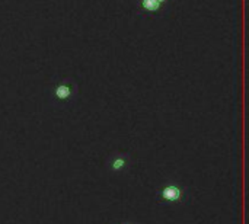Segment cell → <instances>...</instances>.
Masks as SVG:
<instances>
[{
  "mask_svg": "<svg viewBox=\"0 0 249 224\" xmlns=\"http://www.w3.org/2000/svg\"><path fill=\"white\" fill-rule=\"evenodd\" d=\"M76 92V85L70 80H60L53 87V96L60 102H67L73 98Z\"/></svg>",
  "mask_w": 249,
  "mask_h": 224,
  "instance_id": "1",
  "label": "cell"
},
{
  "mask_svg": "<svg viewBox=\"0 0 249 224\" xmlns=\"http://www.w3.org/2000/svg\"><path fill=\"white\" fill-rule=\"evenodd\" d=\"M137 9L143 15H156L163 10V6L158 0H137Z\"/></svg>",
  "mask_w": 249,
  "mask_h": 224,
  "instance_id": "2",
  "label": "cell"
},
{
  "mask_svg": "<svg viewBox=\"0 0 249 224\" xmlns=\"http://www.w3.org/2000/svg\"><path fill=\"white\" fill-rule=\"evenodd\" d=\"M160 195H162V198H163L165 201H168V203H177V201L182 200L184 191H182L181 187L171 184V185H166V187L162 190Z\"/></svg>",
  "mask_w": 249,
  "mask_h": 224,
  "instance_id": "3",
  "label": "cell"
},
{
  "mask_svg": "<svg viewBox=\"0 0 249 224\" xmlns=\"http://www.w3.org/2000/svg\"><path fill=\"white\" fill-rule=\"evenodd\" d=\"M108 166L112 172H121L128 166V156L127 155H117L109 160Z\"/></svg>",
  "mask_w": 249,
  "mask_h": 224,
  "instance_id": "4",
  "label": "cell"
},
{
  "mask_svg": "<svg viewBox=\"0 0 249 224\" xmlns=\"http://www.w3.org/2000/svg\"><path fill=\"white\" fill-rule=\"evenodd\" d=\"M158 1H159V3H160V4H162L163 7H165V4H166V3H168L169 0H158Z\"/></svg>",
  "mask_w": 249,
  "mask_h": 224,
  "instance_id": "5",
  "label": "cell"
},
{
  "mask_svg": "<svg viewBox=\"0 0 249 224\" xmlns=\"http://www.w3.org/2000/svg\"><path fill=\"white\" fill-rule=\"evenodd\" d=\"M125 224H133V223H125Z\"/></svg>",
  "mask_w": 249,
  "mask_h": 224,
  "instance_id": "6",
  "label": "cell"
}]
</instances>
